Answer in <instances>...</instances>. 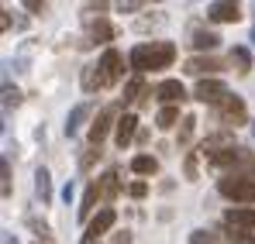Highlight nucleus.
I'll return each mask as SVG.
<instances>
[{"mask_svg": "<svg viewBox=\"0 0 255 244\" xmlns=\"http://www.w3.org/2000/svg\"><path fill=\"white\" fill-rule=\"evenodd\" d=\"M131 69L134 73H152V69H169L176 62V45L172 41H145V45H134L131 55H128Z\"/></svg>", "mask_w": 255, "mask_h": 244, "instance_id": "nucleus-1", "label": "nucleus"}, {"mask_svg": "<svg viewBox=\"0 0 255 244\" xmlns=\"http://www.w3.org/2000/svg\"><path fill=\"white\" fill-rule=\"evenodd\" d=\"M217 193L235 200V203H255V179H242V175H224L217 182Z\"/></svg>", "mask_w": 255, "mask_h": 244, "instance_id": "nucleus-2", "label": "nucleus"}, {"mask_svg": "<svg viewBox=\"0 0 255 244\" xmlns=\"http://www.w3.org/2000/svg\"><path fill=\"white\" fill-rule=\"evenodd\" d=\"M118 110H121L118 103H114V107H104V110L97 114V121L90 124V145H93V148H100V141H104V138H107V131H111V124L121 121V117H118ZM114 127H118V124H114Z\"/></svg>", "mask_w": 255, "mask_h": 244, "instance_id": "nucleus-3", "label": "nucleus"}, {"mask_svg": "<svg viewBox=\"0 0 255 244\" xmlns=\"http://www.w3.org/2000/svg\"><path fill=\"white\" fill-rule=\"evenodd\" d=\"M114 220H118V213H114L111 206H104V210L90 220V227H86V234H83V244H97L100 234H107V231L114 227Z\"/></svg>", "mask_w": 255, "mask_h": 244, "instance_id": "nucleus-4", "label": "nucleus"}, {"mask_svg": "<svg viewBox=\"0 0 255 244\" xmlns=\"http://www.w3.org/2000/svg\"><path fill=\"white\" fill-rule=\"evenodd\" d=\"M193 96H197L200 103H214V107H217V103H221L224 96H231V93H228V86L221 80H200L197 89H193Z\"/></svg>", "mask_w": 255, "mask_h": 244, "instance_id": "nucleus-5", "label": "nucleus"}, {"mask_svg": "<svg viewBox=\"0 0 255 244\" xmlns=\"http://www.w3.org/2000/svg\"><path fill=\"white\" fill-rule=\"evenodd\" d=\"M217 117L224 124H242L245 121V103H242V96H224V100L217 103Z\"/></svg>", "mask_w": 255, "mask_h": 244, "instance_id": "nucleus-6", "label": "nucleus"}, {"mask_svg": "<svg viewBox=\"0 0 255 244\" xmlns=\"http://www.w3.org/2000/svg\"><path fill=\"white\" fill-rule=\"evenodd\" d=\"M224 224L235 231H255V206H235L224 213Z\"/></svg>", "mask_w": 255, "mask_h": 244, "instance_id": "nucleus-7", "label": "nucleus"}, {"mask_svg": "<svg viewBox=\"0 0 255 244\" xmlns=\"http://www.w3.org/2000/svg\"><path fill=\"white\" fill-rule=\"evenodd\" d=\"M97 66H100V73H104V86H114V82L121 80V55H118L114 48H107Z\"/></svg>", "mask_w": 255, "mask_h": 244, "instance_id": "nucleus-8", "label": "nucleus"}, {"mask_svg": "<svg viewBox=\"0 0 255 244\" xmlns=\"http://www.w3.org/2000/svg\"><path fill=\"white\" fill-rule=\"evenodd\" d=\"M207 17L211 21H238L242 7L235 0H214V3H207Z\"/></svg>", "mask_w": 255, "mask_h": 244, "instance_id": "nucleus-9", "label": "nucleus"}, {"mask_svg": "<svg viewBox=\"0 0 255 244\" xmlns=\"http://www.w3.org/2000/svg\"><path fill=\"white\" fill-rule=\"evenodd\" d=\"M155 96L162 100V103H176V100H186V89H183V82L179 80H166V82H159L155 86Z\"/></svg>", "mask_w": 255, "mask_h": 244, "instance_id": "nucleus-10", "label": "nucleus"}, {"mask_svg": "<svg viewBox=\"0 0 255 244\" xmlns=\"http://www.w3.org/2000/svg\"><path fill=\"white\" fill-rule=\"evenodd\" d=\"M134 127H138V117H134V114H125V117L118 121V134H114L118 148H128V145H131V138H134Z\"/></svg>", "mask_w": 255, "mask_h": 244, "instance_id": "nucleus-11", "label": "nucleus"}, {"mask_svg": "<svg viewBox=\"0 0 255 244\" xmlns=\"http://www.w3.org/2000/svg\"><path fill=\"white\" fill-rule=\"evenodd\" d=\"M97 189H100V200H114V196H118V189H121L118 172H114V168H111V172H104V175L97 179Z\"/></svg>", "mask_w": 255, "mask_h": 244, "instance_id": "nucleus-12", "label": "nucleus"}, {"mask_svg": "<svg viewBox=\"0 0 255 244\" xmlns=\"http://www.w3.org/2000/svg\"><path fill=\"white\" fill-rule=\"evenodd\" d=\"M90 117V103H76L73 110H69V117H66V134L73 138L80 127H83V121Z\"/></svg>", "mask_w": 255, "mask_h": 244, "instance_id": "nucleus-13", "label": "nucleus"}, {"mask_svg": "<svg viewBox=\"0 0 255 244\" xmlns=\"http://www.w3.org/2000/svg\"><path fill=\"white\" fill-rule=\"evenodd\" d=\"M35 193H38L42 206L52 203V175H48V168H38L35 172Z\"/></svg>", "mask_w": 255, "mask_h": 244, "instance_id": "nucleus-14", "label": "nucleus"}, {"mask_svg": "<svg viewBox=\"0 0 255 244\" xmlns=\"http://www.w3.org/2000/svg\"><path fill=\"white\" fill-rule=\"evenodd\" d=\"M217 35L214 31H207V28H193V35H190V45L193 48H200V52H207V48H217Z\"/></svg>", "mask_w": 255, "mask_h": 244, "instance_id": "nucleus-15", "label": "nucleus"}, {"mask_svg": "<svg viewBox=\"0 0 255 244\" xmlns=\"http://www.w3.org/2000/svg\"><path fill=\"white\" fill-rule=\"evenodd\" d=\"M97 200H100V189H97V182H90V186H86V193H83V203H80V210H76V217H80V220H86V217L93 213Z\"/></svg>", "mask_w": 255, "mask_h": 244, "instance_id": "nucleus-16", "label": "nucleus"}, {"mask_svg": "<svg viewBox=\"0 0 255 244\" xmlns=\"http://www.w3.org/2000/svg\"><path fill=\"white\" fill-rule=\"evenodd\" d=\"M83 89H86V93L104 89V73H100V66H86V69H83Z\"/></svg>", "mask_w": 255, "mask_h": 244, "instance_id": "nucleus-17", "label": "nucleus"}, {"mask_svg": "<svg viewBox=\"0 0 255 244\" xmlns=\"http://www.w3.org/2000/svg\"><path fill=\"white\" fill-rule=\"evenodd\" d=\"M217 69H221V62H217V59H190V62H186V73H193V76L217 73Z\"/></svg>", "mask_w": 255, "mask_h": 244, "instance_id": "nucleus-18", "label": "nucleus"}, {"mask_svg": "<svg viewBox=\"0 0 255 244\" xmlns=\"http://www.w3.org/2000/svg\"><path fill=\"white\" fill-rule=\"evenodd\" d=\"M131 172H138V175H152V172H159V162H155L152 155H138V159H131Z\"/></svg>", "mask_w": 255, "mask_h": 244, "instance_id": "nucleus-19", "label": "nucleus"}, {"mask_svg": "<svg viewBox=\"0 0 255 244\" xmlns=\"http://www.w3.org/2000/svg\"><path fill=\"white\" fill-rule=\"evenodd\" d=\"M231 62L238 66V73H249V69H252V55H249V48H245V45H235V48H231Z\"/></svg>", "mask_w": 255, "mask_h": 244, "instance_id": "nucleus-20", "label": "nucleus"}, {"mask_svg": "<svg viewBox=\"0 0 255 244\" xmlns=\"http://www.w3.org/2000/svg\"><path fill=\"white\" fill-rule=\"evenodd\" d=\"M176 121H179V110H176V107H162V110L155 114V124H159L162 131H169Z\"/></svg>", "mask_w": 255, "mask_h": 244, "instance_id": "nucleus-21", "label": "nucleus"}, {"mask_svg": "<svg viewBox=\"0 0 255 244\" xmlns=\"http://www.w3.org/2000/svg\"><path fill=\"white\" fill-rule=\"evenodd\" d=\"M90 38H93V41H111V38H114V28H111L107 21H97V24L90 28Z\"/></svg>", "mask_w": 255, "mask_h": 244, "instance_id": "nucleus-22", "label": "nucleus"}, {"mask_svg": "<svg viewBox=\"0 0 255 244\" xmlns=\"http://www.w3.org/2000/svg\"><path fill=\"white\" fill-rule=\"evenodd\" d=\"M28 227L35 231V238H38L42 244H55V241H52V234H48V227H45V224H38L35 217H28Z\"/></svg>", "mask_w": 255, "mask_h": 244, "instance_id": "nucleus-23", "label": "nucleus"}, {"mask_svg": "<svg viewBox=\"0 0 255 244\" xmlns=\"http://www.w3.org/2000/svg\"><path fill=\"white\" fill-rule=\"evenodd\" d=\"M231 244H255V234H249V231H235V227H228V234H224Z\"/></svg>", "mask_w": 255, "mask_h": 244, "instance_id": "nucleus-24", "label": "nucleus"}, {"mask_svg": "<svg viewBox=\"0 0 255 244\" xmlns=\"http://www.w3.org/2000/svg\"><path fill=\"white\" fill-rule=\"evenodd\" d=\"M17 103H21V89L3 82V107H17Z\"/></svg>", "mask_w": 255, "mask_h": 244, "instance_id": "nucleus-25", "label": "nucleus"}, {"mask_svg": "<svg viewBox=\"0 0 255 244\" xmlns=\"http://www.w3.org/2000/svg\"><path fill=\"white\" fill-rule=\"evenodd\" d=\"M0 179H3V182H0V193L10 196V165H7V159L0 162Z\"/></svg>", "mask_w": 255, "mask_h": 244, "instance_id": "nucleus-26", "label": "nucleus"}, {"mask_svg": "<svg viewBox=\"0 0 255 244\" xmlns=\"http://www.w3.org/2000/svg\"><path fill=\"white\" fill-rule=\"evenodd\" d=\"M214 241H217L214 231H193V234H190V244H214Z\"/></svg>", "mask_w": 255, "mask_h": 244, "instance_id": "nucleus-27", "label": "nucleus"}, {"mask_svg": "<svg viewBox=\"0 0 255 244\" xmlns=\"http://www.w3.org/2000/svg\"><path fill=\"white\" fill-rule=\"evenodd\" d=\"M193 127H197V117H193V114H190V117H186V121H183V131H179V145H186V141H190V138H193Z\"/></svg>", "mask_w": 255, "mask_h": 244, "instance_id": "nucleus-28", "label": "nucleus"}, {"mask_svg": "<svg viewBox=\"0 0 255 244\" xmlns=\"http://www.w3.org/2000/svg\"><path fill=\"white\" fill-rule=\"evenodd\" d=\"M138 93H145V89H141V80H131V82L125 86V103L138 100Z\"/></svg>", "mask_w": 255, "mask_h": 244, "instance_id": "nucleus-29", "label": "nucleus"}, {"mask_svg": "<svg viewBox=\"0 0 255 244\" xmlns=\"http://www.w3.org/2000/svg\"><path fill=\"white\" fill-rule=\"evenodd\" d=\"M128 193H131L134 200H141V196L148 193V186H145V182H131V189H128Z\"/></svg>", "mask_w": 255, "mask_h": 244, "instance_id": "nucleus-30", "label": "nucleus"}, {"mask_svg": "<svg viewBox=\"0 0 255 244\" xmlns=\"http://www.w3.org/2000/svg\"><path fill=\"white\" fill-rule=\"evenodd\" d=\"M193 175H197V159L190 155V159H186V179H193Z\"/></svg>", "mask_w": 255, "mask_h": 244, "instance_id": "nucleus-31", "label": "nucleus"}, {"mask_svg": "<svg viewBox=\"0 0 255 244\" xmlns=\"http://www.w3.org/2000/svg\"><path fill=\"white\" fill-rule=\"evenodd\" d=\"M141 7H145L141 0H128V3H121V10H141Z\"/></svg>", "mask_w": 255, "mask_h": 244, "instance_id": "nucleus-32", "label": "nucleus"}, {"mask_svg": "<svg viewBox=\"0 0 255 244\" xmlns=\"http://www.w3.org/2000/svg\"><path fill=\"white\" fill-rule=\"evenodd\" d=\"M3 244H21V241H17V238H14L10 231H3Z\"/></svg>", "mask_w": 255, "mask_h": 244, "instance_id": "nucleus-33", "label": "nucleus"}, {"mask_svg": "<svg viewBox=\"0 0 255 244\" xmlns=\"http://www.w3.org/2000/svg\"><path fill=\"white\" fill-rule=\"evenodd\" d=\"M131 241V234H114V244H128Z\"/></svg>", "mask_w": 255, "mask_h": 244, "instance_id": "nucleus-34", "label": "nucleus"}, {"mask_svg": "<svg viewBox=\"0 0 255 244\" xmlns=\"http://www.w3.org/2000/svg\"><path fill=\"white\" fill-rule=\"evenodd\" d=\"M252 41H255V28H252Z\"/></svg>", "mask_w": 255, "mask_h": 244, "instance_id": "nucleus-35", "label": "nucleus"}, {"mask_svg": "<svg viewBox=\"0 0 255 244\" xmlns=\"http://www.w3.org/2000/svg\"><path fill=\"white\" fill-rule=\"evenodd\" d=\"M252 134H255V127H252Z\"/></svg>", "mask_w": 255, "mask_h": 244, "instance_id": "nucleus-36", "label": "nucleus"}]
</instances>
